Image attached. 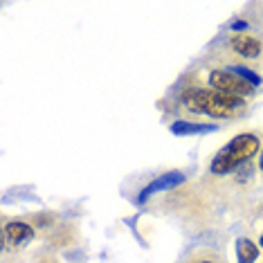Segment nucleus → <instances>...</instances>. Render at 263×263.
I'll list each match as a JSON object with an SVG mask.
<instances>
[{
  "label": "nucleus",
  "mask_w": 263,
  "mask_h": 263,
  "mask_svg": "<svg viewBox=\"0 0 263 263\" xmlns=\"http://www.w3.org/2000/svg\"><path fill=\"white\" fill-rule=\"evenodd\" d=\"M182 104L191 112H200V115L220 117V119L236 117L245 108V101L241 97H232V95L216 90H189L184 92Z\"/></svg>",
  "instance_id": "f257e3e1"
},
{
  "label": "nucleus",
  "mask_w": 263,
  "mask_h": 263,
  "mask_svg": "<svg viewBox=\"0 0 263 263\" xmlns=\"http://www.w3.org/2000/svg\"><path fill=\"white\" fill-rule=\"evenodd\" d=\"M259 151V137L252 133H241L236 135L232 142L220 148V151L214 155L212 160V173L216 176H225V173H232L234 169H238L241 164L248 162L252 155Z\"/></svg>",
  "instance_id": "f03ea898"
},
{
  "label": "nucleus",
  "mask_w": 263,
  "mask_h": 263,
  "mask_svg": "<svg viewBox=\"0 0 263 263\" xmlns=\"http://www.w3.org/2000/svg\"><path fill=\"white\" fill-rule=\"evenodd\" d=\"M209 86L214 88L216 92H225V95H232V97H245V95H252L254 86L248 81H243L241 77H236L234 72L230 70H214L209 74Z\"/></svg>",
  "instance_id": "7ed1b4c3"
},
{
  "label": "nucleus",
  "mask_w": 263,
  "mask_h": 263,
  "mask_svg": "<svg viewBox=\"0 0 263 263\" xmlns=\"http://www.w3.org/2000/svg\"><path fill=\"white\" fill-rule=\"evenodd\" d=\"M184 180H187V178H184V173H182V171H169V173H164V176L155 178V180H151L144 189L140 191V202L148 200L151 196L160 194V191H171V189L180 187Z\"/></svg>",
  "instance_id": "20e7f679"
},
{
  "label": "nucleus",
  "mask_w": 263,
  "mask_h": 263,
  "mask_svg": "<svg viewBox=\"0 0 263 263\" xmlns=\"http://www.w3.org/2000/svg\"><path fill=\"white\" fill-rule=\"evenodd\" d=\"M3 238L7 248H23L34 238V227H29L27 223H7Z\"/></svg>",
  "instance_id": "39448f33"
},
{
  "label": "nucleus",
  "mask_w": 263,
  "mask_h": 263,
  "mask_svg": "<svg viewBox=\"0 0 263 263\" xmlns=\"http://www.w3.org/2000/svg\"><path fill=\"white\" fill-rule=\"evenodd\" d=\"M214 130H218L216 124H196V122H184V119H178V122L171 124V133L173 135H180V137L207 135V133H214Z\"/></svg>",
  "instance_id": "423d86ee"
},
{
  "label": "nucleus",
  "mask_w": 263,
  "mask_h": 263,
  "mask_svg": "<svg viewBox=\"0 0 263 263\" xmlns=\"http://www.w3.org/2000/svg\"><path fill=\"white\" fill-rule=\"evenodd\" d=\"M232 47H234V52H238L245 59H256L261 54V43L254 36H250V34H236L232 39Z\"/></svg>",
  "instance_id": "0eeeda50"
},
{
  "label": "nucleus",
  "mask_w": 263,
  "mask_h": 263,
  "mask_svg": "<svg viewBox=\"0 0 263 263\" xmlns=\"http://www.w3.org/2000/svg\"><path fill=\"white\" fill-rule=\"evenodd\" d=\"M259 259V248L250 238H238L236 241V261L238 263H254Z\"/></svg>",
  "instance_id": "6e6552de"
},
{
  "label": "nucleus",
  "mask_w": 263,
  "mask_h": 263,
  "mask_svg": "<svg viewBox=\"0 0 263 263\" xmlns=\"http://www.w3.org/2000/svg\"><path fill=\"white\" fill-rule=\"evenodd\" d=\"M227 70H230V72H234L236 77H241L243 81L252 83V86H259V83H261V77L256 72H252L250 68H245V65H232V68H227Z\"/></svg>",
  "instance_id": "1a4fd4ad"
},
{
  "label": "nucleus",
  "mask_w": 263,
  "mask_h": 263,
  "mask_svg": "<svg viewBox=\"0 0 263 263\" xmlns=\"http://www.w3.org/2000/svg\"><path fill=\"white\" fill-rule=\"evenodd\" d=\"M230 27H232V32H238V34H241V32H248V29H250V25H248L245 21H232Z\"/></svg>",
  "instance_id": "9d476101"
},
{
  "label": "nucleus",
  "mask_w": 263,
  "mask_h": 263,
  "mask_svg": "<svg viewBox=\"0 0 263 263\" xmlns=\"http://www.w3.org/2000/svg\"><path fill=\"white\" fill-rule=\"evenodd\" d=\"M259 166H261V171H263V153H261V160H259Z\"/></svg>",
  "instance_id": "9b49d317"
},
{
  "label": "nucleus",
  "mask_w": 263,
  "mask_h": 263,
  "mask_svg": "<svg viewBox=\"0 0 263 263\" xmlns=\"http://www.w3.org/2000/svg\"><path fill=\"white\" fill-rule=\"evenodd\" d=\"M259 243H261V248H263V236H261V241H259Z\"/></svg>",
  "instance_id": "f8f14e48"
},
{
  "label": "nucleus",
  "mask_w": 263,
  "mask_h": 263,
  "mask_svg": "<svg viewBox=\"0 0 263 263\" xmlns=\"http://www.w3.org/2000/svg\"><path fill=\"white\" fill-rule=\"evenodd\" d=\"M200 263H209V261H200Z\"/></svg>",
  "instance_id": "ddd939ff"
}]
</instances>
